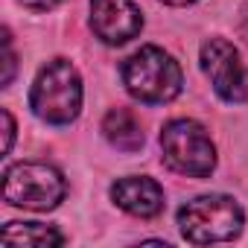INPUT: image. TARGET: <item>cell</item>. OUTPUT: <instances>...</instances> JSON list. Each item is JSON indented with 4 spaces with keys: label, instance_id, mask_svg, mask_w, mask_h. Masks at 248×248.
Instances as JSON below:
<instances>
[{
    "label": "cell",
    "instance_id": "obj_1",
    "mask_svg": "<svg viewBox=\"0 0 248 248\" xmlns=\"http://www.w3.org/2000/svg\"><path fill=\"white\" fill-rule=\"evenodd\" d=\"M123 85L129 96L143 102V105H164L172 102L181 88H184V73L181 64L161 47H140L135 50L120 67Z\"/></svg>",
    "mask_w": 248,
    "mask_h": 248
},
{
    "label": "cell",
    "instance_id": "obj_2",
    "mask_svg": "<svg viewBox=\"0 0 248 248\" xmlns=\"http://www.w3.org/2000/svg\"><path fill=\"white\" fill-rule=\"evenodd\" d=\"M30 108L50 126H67L82 111V76L67 59L47 62L30 91Z\"/></svg>",
    "mask_w": 248,
    "mask_h": 248
},
{
    "label": "cell",
    "instance_id": "obj_3",
    "mask_svg": "<svg viewBox=\"0 0 248 248\" xmlns=\"http://www.w3.org/2000/svg\"><path fill=\"white\" fill-rule=\"evenodd\" d=\"M242 225H245V213L231 196H199L178 210L181 236L193 245L228 242L239 236Z\"/></svg>",
    "mask_w": 248,
    "mask_h": 248
},
{
    "label": "cell",
    "instance_id": "obj_4",
    "mask_svg": "<svg viewBox=\"0 0 248 248\" xmlns=\"http://www.w3.org/2000/svg\"><path fill=\"white\" fill-rule=\"evenodd\" d=\"M164 164L190 178H207L216 170V146L207 129L196 120H172L161 132Z\"/></svg>",
    "mask_w": 248,
    "mask_h": 248
},
{
    "label": "cell",
    "instance_id": "obj_5",
    "mask_svg": "<svg viewBox=\"0 0 248 248\" xmlns=\"http://www.w3.org/2000/svg\"><path fill=\"white\" fill-rule=\"evenodd\" d=\"M67 193L64 175L41 161H21L3 172V199L24 210H53Z\"/></svg>",
    "mask_w": 248,
    "mask_h": 248
},
{
    "label": "cell",
    "instance_id": "obj_6",
    "mask_svg": "<svg viewBox=\"0 0 248 248\" xmlns=\"http://www.w3.org/2000/svg\"><path fill=\"white\" fill-rule=\"evenodd\" d=\"M202 70L207 73L213 91L225 102L248 99V67L239 59V50L225 38H210L202 44Z\"/></svg>",
    "mask_w": 248,
    "mask_h": 248
},
{
    "label": "cell",
    "instance_id": "obj_7",
    "mask_svg": "<svg viewBox=\"0 0 248 248\" xmlns=\"http://www.w3.org/2000/svg\"><path fill=\"white\" fill-rule=\"evenodd\" d=\"M91 30L102 44L120 47L140 35L143 15L135 0H91Z\"/></svg>",
    "mask_w": 248,
    "mask_h": 248
},
{
    "label": "cell",
    "instance_id": "obj_8",
    "mask_svg": "<svg viewBox=\"0 0 248 248\" xmlns=\"http://www.w3.org/2000/svg\"><path fill=\"white\" fill-rule=\"evenodd\" d=\"M111 199L120 210H126L138 219H152L164 210V190L155 178L129 175L111 184Z\"/></svg>",
    "mask_w": 248,
    "mask_h": 248
},
{
    "label": "cell",
    "instance_id": "obj_9",
    "mask_svg": "<svg viewBox=\"0 0 248 248\" xmlns=\"http://www.w3.org/2000/svg\"><path fill=\"white\" fill-rule=\"evenodd\" d=\"M102 135L120 152H138L143 146V129L129 108H111L102 117Z\"/></svg>",
    "mask_w": 248,
    "mask_h": 248
},
{
    "label": "cell",
    "instance_id": "obj_10",
    "mask_svg": "<svg viewBox=\"0 0 248 248\" xmlns=\"http://www.w3.org/2000/svg\"><path fill=\"white\" fill-rule=\"evenodd\" d=\"M0 242L15 248H56L64 245V233L41 222H9L0 231Z\"/></svg>",
    "mask_w": 248,
    "mask_h": 248
},
{
    "label": "cell",
    "instance_id": "obj_11",
    "mask_svg": "<svg viewBox=\"0 0 248 248\" xmlns=\"http://www.w3.org/2000/svg\"><path fill=\"white\" fill-rule=\"evenodd\" d=\"M15 67H18V59H15V50H12V38H9V30H3V79H0L3 88L12 85Z\"/></svg>",
    "mask_w": 248,
    "mask_h": 248
},
{
    "label": "cell",
    "instance_id": "obj_12",
    "mask_svg": "<svg viewBox=\"0 0 248 248\" xmlns=\"http://www.w3.org/2000/svg\"><path fill=\"white\" fill-rule=\"evenodd\" d=\"M0 120H3V155H9L12 143H15V120H12V114L6 108L0 111Z\"/></svg>",
    "mask_w": 248,
    "mask_h": 248
},
{
    "label": "cell",
    "instance_id": "obj_13",
    "mask_svg": "<svg viewBox=\"0 0 248 248\" xmlns=\"http://www.w3.org/2000/svg\"><path fill=\"white\" fill-rule=\"evenodd\" d=\"M18 3L27 6V9H32V12H50V9L62 6L64 0H18Z\"/></svg>",
    "mask_w": 248,
    "mask_h": 248
},
{
    "label": "cell",
    "instance_id": "obj_14",
    "mask_svg": "<svg viewBox=\"0 0 248 248\" xmlns=\"http://www.w3.org/2000/svg\"><path fill=\"white\" fill-rule=\"evenodd\" d=\"M164 3H170V6H193L199 0H164Z\"/></svg>",
    "mask_w": 248,
    "mask_h": 248
}]
</instances>
